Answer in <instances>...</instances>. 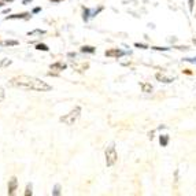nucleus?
<instances>
[{"label":"nucleus","instance_id":"f03ea898","mask_svg":"<svg viewBox=\"0 0 196 196\" xmlns=\"http://www.w3.org/2000/svg\"><path fill=\"white\" fill-rule=\"evenodd\" d=\"M80 113H81V109H80V107H76V109L72 110V111H70L67 115L62 117L61 121L65 122V124H67V125H73L76 121H77V118L80 117Z\"/></svg>","mask_w":196,"mask_h":196},{"label":"nucleus","instance_id":"ddd939ff","mask_svg":"<svg viewBox=\"0 0 196 196\" xmlns=\"http://www.w3.org/2000/svg\"><path fill=\"white\" fill-rule=\"evenodd\" d=\"M17 44H18L17 41H4L3 43V45H17Z\"/></svg>","mask_w":196,"mask_h":196},{"label":"nucleus","instance_id":"9b49d317","mask_svg":"<svg viewBox=\"0 0 196 196\" xmlns=\"http://www.w3.org/2000/svg\"><path fill=\"white\" fill-rule=\"evenodd\" d=\"M26 15L28 14H17V15H11V17H8L10 19H13V18H26Z\"/></svg>","mask_w":196,"mask_h":196},{"label":"nucleus","instance_id":"1a4fd4ad","mask_svg":"<svg viewBox=\"0 0 196 196\" xmlns=\"http://www.w3.org/2000/svg\"><path fill=\"white\" fill-rule=\"evenodd\" d=\"M167 143H169V137L167 136H161V144L162 146H167Z\"/></svg>","mask_w":196,"mask_h":196},{"label":"nucleus","instance_id":"423d86ee","mask_svg":"<svg viewBox=\"0 0 196 196\" xmlns=\"http://www.w3.org/2000/svg\"><path fill=\"white\" fill-rule=\"evenodd\" d=\"M66 69V65L63 63H54L51 65V70H56V72H61V70Z\"/></svg>","mask_w":196,"mask_h":196},{"label":"nucleus","instance_id":"f257e3e1","mask_svg":"<svg viewBox=\"0 0 196 196\" xmlns=\"http://www.w3.org/2000/svg\"><path fill=\"white\" fill-rule=\"evenodd\" d=\"M14 85H18L22 88H28V89H35V91H50L51 87L48 84H45L44 81L35 77H28V76H21V77H17L13 80Z\"/></svg>","mask_w":196,"mask_h":196},{"label":"nucleus","instance_id":"0eeeda50","mask_svg":"<svg viewBox=\"0 0 196 196\" xmlns=\"http://www.w3.org/2000/svg\"><path fill=\"white\" fill-rule=\"evenodd\" d=\"M157 78L159 80V81H163V82H172V81H173L172 78L166 77L165 74H161V73H158V74H157Z\"/></svg>","mask_w":196,"mask_h":196},{"label":"nucleus","instance_id":"9d476101","mask_svg":"<svg viewBox=\"0 0 196 196\" xmlns=\"http://www.w3.org/2000/svg\"><path fill=\"white\" fill-rule=\"evenodd\" d=\"M81 51H82V52H93L95 50H93V47H88V45H87V47H82Z\"/></svg>","mask_w":196,"mask_h":196},{"label":"nucleus","instance_id":"39448f33","mask_svg":"<svg viewBox=\"0 0 196 196\" xmlns=\"http://www.w3.org/2000/svg\"><path fill=\"white\" fill-rule=\"evenodd\" d=\"M106 55L107 56H115V58H118V56H122L124 55V52L119 50H110V51H106Z\"/></svg>","mask_w":196,"mask_h":196},{"label":"nucleus","instance_id":"7ed1b4c3","mask_svg":"<svg viewBox=\"0 0 196 196\" xmlns=\"http://www.w3.org/2000/svg\"><path fill=\"white\" fill-rule=\"evenodd\" d=\"M117 162V152H115L114 147H110L106 151V163L107 166H113Z\"/></svg>","mask_w":196,"mask_h":196},{"label":"nucleus","instance_id":"f8f14e48","mask_svg":"<svg viewBox=\"0 0 196 196\" xmlns=\"http://www.w3.org/2000/svg\"><path fill=\"white\" fill-rule=\"evenodd\" d=\"M37 50H43V51H48V47L44 44H39L37 45Z\"/></svg>","mask_w":196,"mask_h":196},{"label":"nucleus","instance_id":"20e7f679","mask_svg":"<svg viewBox=\"0 0 196 196\" xmlns=\"http://www.w3.org/2000/svg\"><path fill=\"white\" fill-rule=\"evenodd\" d=\"M15 189H17V180L15 178H11L10 183H8V194L13 195Z\"/></svg>","mask_w":196,"mask_h":196},{"label":"nucleus","instance_id":"6e6552de","mask_svg":"<svg viewBox=\"0 0 196 196\" xmlns=\"http://www.w3.org/2000/svg\"><path fill=\"white\" fill-rule=\"evenodd\" d=\"M141 88H143V92H147V93L152 91L151 84H146V82H144V84H141Z\"/></svg>","mask_w":196,"mask_h":196}]
</instances>
